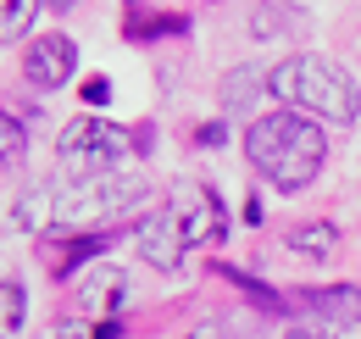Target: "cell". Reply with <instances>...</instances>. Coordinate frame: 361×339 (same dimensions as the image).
Segmentation results:
<instances>
[{
	"label": "cell",
	"instance_id": "15",
	"mask_svg": "<svg viewBox=\"0 0 361 339\" xmlns=\"http://www.w3.org/2000/svg\"><path fill=\"white\" fill-rule=\"evenodd\" d=\"M84 100H90V106H100V100H106V78H90V84H84Z\"/></svg>",
	"mask_w": 361,
	"mask_h": 339
},
{
	"label": "cell",
	"instance_id": "17",
	"mask_svg": "<svg viewBox=\"0 0 361 339\" xmlns=\"http://www.w3.org/2000/svg\"><path fill=\"white\" fill-rule=\"evenodd\" d=\"M50 6H61V11H67V6H73V0H50Z\"/></svg>",
	"mask_w": 361,
	"mask_h": 339
},
{
	"label": "cell",
	"instance_id": "9",
	"mask_svg": "<svg viewBox=\"0 0 361 339\" xmlns=\"http://www.w3.org/2000/svg\"><path fill=\"white\" fill-rule=\"evenodd\" d=\"M123 295H128V278H123V267H111V261H100V267H90V273L78 278V311L111 317V306Z\"/></svg>",
	"mask_w": 361,
	"mask_h": 339
},
{
	"label": "cell",
	"instance_id": "10",
	"mask_svg": "<svg viewBox=\"0 0 361 339\" xmlns=\"http://www.w3.org/2000/svg\"><path fill=\"white\" fill-rule=\"evenodd\" d=\"M6 217H11V228H17V234H28V239H39V234H50V228L61 222V217H56V195H50V189H17Z\"/></svg>",
	"mask_w": 361,
	"mask_h": 339
},
{
	"label": "cell",
	"instance_id": "12",
	"mask_svg": "<svg viewBox=\"0 0 361 339\" xmlns=\"http://www.w3.org/2000/svg\"><path fill=\"white\" fill-rule=\"evenodd\" d=\"M0 317H6V334H17V328H23V317H28V295H23V284H17V278H6V284H0Z\"/></svg>",
	"mask_w": 361,
	"mask_h": 339
},
{
	"label": "cell",
	"instance_id": "7",
	"mask_svg": "<svg viewBox=\"0 0 361 339\" xmlns=\"http://www.w3.org/2000/svg\"><path fill=\"white\" fill-rule=\"evenodd\" d=\"M306 306L317 311V328H312V334H322V339H361V290H350V284L312 290Z\"/></svg>",
	"mask_w": 361,
	"mask_h": 339
},
{
	"label": "cell",
	"instance_id": "2",
	"mask_svg": "<svg viewBox=\"0 0 361 339\" xmlns=\"http://www.w3.org/2000/svg\"><path fill=\"white\" fill-rule=\"evenodd\" d=\"M267 95L278 106L300 112V117H328V123H356L361 95L356 78L339 67V61H322V56H289L267 73Z\"/></svg>",
	"mask_w": 361,
	"mask_h": 339
},
{
	"label": "cell",
	"instance_id": "5",
	"mask_svg": "<svg viewBox=\"0 0 361 339\" xmlns=\"http://www.w3.org/2000/svg\"><path fill=\"white\" fill-rule=\"evenodd\" d=\"M134 251L145 256L156 273H178L183 261H189V251H195V245H189L183 222L173 217V206H161L156 217H145V222L134 228Z\"/></svg>",
	"mask_w": 361,
	"mask_h": 339
},
{
	"label": "cell",
	"instance_id": "13",
	"mask_svg": "<svg viewBox=\"0 0 361 339\" xmlns=\"http://www.w3.org/2000/svg\"><path fill=\"white\" fill-rule=\"evenodd\" d=\"M28 23H34V0H6V6H0V34H6V40H17Z\"/></svg>",
	"mask_w": 361,
	"mask_h": 339
},
{
	"label": "cell",
	"instance_id": "3",
	"mask_svg": "<svg viewBox=\"0 0 361 339\" xmlns=\"http://www.w3.org/2000/svg\"><path fill=\"white\" fill-rule=\"evenodd\" d=\"M134 150H128V133L100 117H78V123L61 128V145H56V167L73 184H90V178H106V172H123Z\"/></svg>",
	"mask_w": 361,
	"mask_h": 339
},
{
	"label": "cell",
	"instance_id": "1",
	"mask_svg": "<svg viewBox=\"0 0 361 339\" xmlns=\"http://www.w3.org/2000/svg\"><path fill=\"white\" fill-rule=\"evenodd\" d=\"M322 156H328V139L312 117L300 112H267L245 128V162L267 178L272 189H306L317 172H322Z\"/></svg>",
	"mask_w": 361,
	"mask_h": 339
},
{
	"label": "cell",
	"instance_id": "6",
	"mask_svg": "<svg viewBox=\"0 0 361 339\" xmlns=\"http://www.w3.org/2000/svg\"><path fill=\"white\" fill-rule=\"evenodd\" d=\"M73 67H78V44L67 40V34H39V40H28V50H23V78L34 89H61L73 78Z\"/></svg>",
	"mask_w": 361,
	"mask_h": 339
},
{
	"label": "cell",
	"instance_id": "16",
	"mask_svg": "<svg viewBox=\"0 0 361 339\" xmlns=\"http://www.w3.org/2000/svg\"><path fill=\"white\" fill-rule=\"evenodd\" d=\"M283 339H322V334H283Z\"/></svg>",
	"mask_w": 361,
	"mask_h": 339
},
{
	"label": "cell",
	"instance_id": "8",
	"mask_svg": "<svg viewBox=\"0 0 361 339\" xmlns=\"http://www.w3.org/2000/svg\"><path fill=\"white\" fill-rule=\"evenodd\" d=\"M167 206H173V217L183 222L189 245H217V239H223L228 217H223V201H217L212 189H178Z\"/></svg>",
	"mask_w": 361,
	"mask_h": 339
},
{
	"label": "cell",
	"instance_id": "4",
	"mask_svg": "<svg viewBox=\"0 0 361 339\" xmlns=\"http://www.w3.org/2000/svg\"><path fill=\"white\" fill-rule=\"evenodd\" d=\"M139 201H145V178H134V172H106V178L73 184L67 195H56V217L90 228V222H111V217L134 212Z\"/></svg>",
	"mask_w": 361,
	"mask_h": 339
},
{
	"label": "cell",
	"instance_id": "18",
	"mask_svg": "<svg viewBox=\"0 0 361 339\" xmlns=\"http://www.w3.org/2000/svg\"><path fill=\"white\" fill-rule=\"evenodd\" d=\"M189 339H217V334H189Z\"/></svg>",
	"mask_w": 361,
	"mask_h": 339
},
{
	"label": "cell",
	"instance_id": "11",
	"mask_svg": "<svg viewBox=\"0 0 361 339\" xmlns=\"http://www.w3.org/2000/svg\"><path fill=\"white\" fill-rule=\"evenodd\" d=\"M339 245V228L334 222H300V228H289V251L300 256V261H328Z\"/></svg>",
	"mask_w": 361,
	"mask_h": 339
},
{
	"label": "cell",
	"instance_id": "14",
	"mask_svg": "<svg viewBox=\"0 0 361 339\" xmlns=\"http://www.w3.org/2000/svg\"><path fill=\"white\" fill-rule=\"evenodd\" d=\"M23 156V139H17V117H6V162Z\"/></svg>",
	"mask_w": 361,
	"mask_h": 339
}]
</instances>
